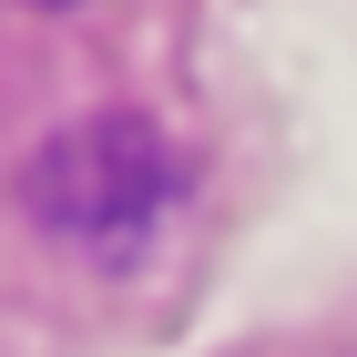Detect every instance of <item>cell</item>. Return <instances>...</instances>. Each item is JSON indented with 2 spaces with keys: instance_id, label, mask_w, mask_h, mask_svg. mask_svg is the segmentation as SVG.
Here are the masks:
<instances>
[{
  "instance_id": "cell-1",
  "label": "cell",
  "mask_w": 357,
  "mask_h": 357,
  "mask_svg": "<svg viewBox=\"0 0 357 357\" xmlns=\"http://www.w3.org/2000/svg\"><path fill=\"white\" fill-rule=\"evenodd\" d=\"M164 194H174V164H164V143L143 123H82V133H61V143L31 153V215L61 225V235H82V245L133 235Z\"/></svg>"
}]
</instances>
